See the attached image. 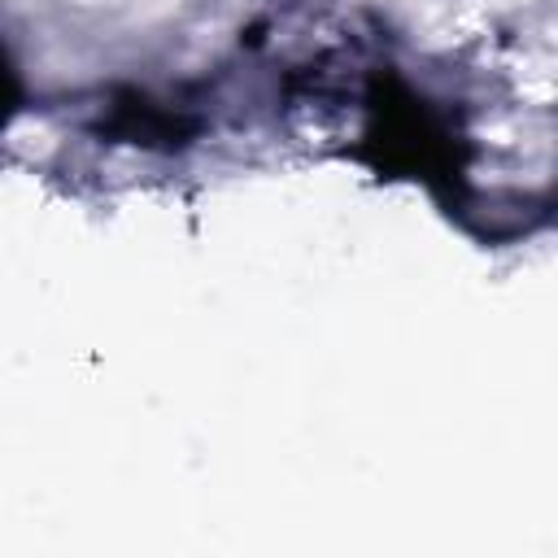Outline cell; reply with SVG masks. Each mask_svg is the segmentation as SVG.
<instances>
[{
    "label": "cell",
    "mask_w": 558,
    "mask_h": 558,
    "mask_svg": "<svg viewBox=\"0 0 558 558\" xmlns=\"http://www.w3.org/2000/svg\"><path fill=\"white\" fill-rule=\"evenodd\" d=\"M0 105H4V65H0Z\"/></svg>",
    "instance_id": "cell-1"
}]
</instances>
